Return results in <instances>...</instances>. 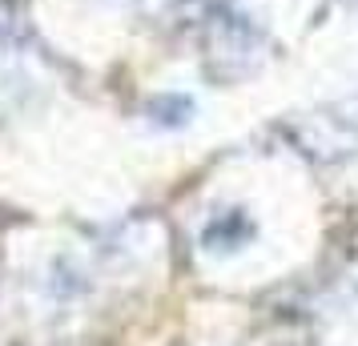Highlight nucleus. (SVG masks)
<instances>
[]
</instances>
